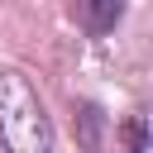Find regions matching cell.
Wrapping results in <instances>:
<instances>
[{"mask_svg":"<svg viewBox=\"0 0 153 153\" xmlns=\"http://www.w3.org/2000/svg\"><path fill=\"white\" fill-rule=\"evenodd\" d=\"M0 143L5 153H53V120L24 72H0Z\"/></svg>","mask_w":153,"mask_h":153,"instance_id":"1","label":"cell"},{"mask_svg":"<svg viewBox=\"0 0 153 153\" xmlns=\"http://www.w3.org/2000/svg\"><path fill=\"white\" fill-rule=\"evenodd\" d=\"M76 143H81L86 153H100V148H105V115H100V105H91V100L76 105Z\"/></svg>","mask_w":153,"mask_h":153,"instance_id":"3","label":"cell"},{"mask_svg":"<svg viewBox=\"0 0 153 153\" xmlns=\"http://www.w3.org/2000/svg\"><path fill=\"white\" fill-rule=\"evenodd\" d=\"M72 10H76V24H81L91 38H100V33H110V29L120 24L124 0H76Z\"/></svg>","mask_w":153,"mask_h":153,"instance_id":"2","label":"cell"},{"mask_svg":"<svg viewBox=\"0 0 153 153\" xmlns=\"http://www.w3.org/2000/svg\"><path fill=\"white\" fill-rule=\"evenodd\" d=\"M120 148H124V153H153V134H148L143 115H129V120L120 124Z\"/></svg>","mask_w":153,"mask_h":153,"instance_id":"4","label":"cell"}]
</instances>
